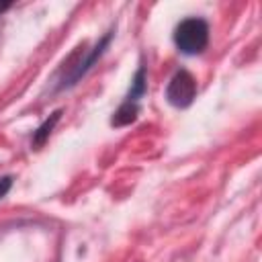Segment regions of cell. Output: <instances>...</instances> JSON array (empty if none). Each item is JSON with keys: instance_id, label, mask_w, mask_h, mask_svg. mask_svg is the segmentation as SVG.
<instances>
[{"instance_id": "6", "label": "cell", "mask_w": 262, "mask_h": 262, "mask_svg": "<svg viewBox=\"0 0 262 262\" xmlns=\"http://www.w3.org/2000/svg\"><path fill=\"white\" fill-rule=\"evenodd\" d=\"M10 188H12V176H0V201L8 194Z\"/></svg>"}, {"instance_id": "7", "label": "cell", "mask_w": 262, "mask_h": 262, "mask_svg": "<svg viewBox=\"0 0 262 262\" xmlns=\"http://www.w3.org/2000/svg\"><path fill=\"white\" fill-rule=\"evenodd\" d=\"M6 8H10V4H0V14H2Z\"/></svg>"}, {"instance_id": "1", "label": "cell", "mask_w": 262, "mask_h": 262, "mask_svg": "<svg viewBox=\"0 0 262 262\" xmlns=\"http://www.w3.org/2000/svg\"><path fill=\"white\" fill-rule=\"evenodd\" d=\"M174 45L184 55H201L209 45V23L201 16H186L174 29Z\"/></svg>"}, {"instance_id": "5", "label": "cell", "mask_w": 262, "mask_h": 262, "mask_svg": "<svg viewBox=\"0 0 262 262\" xmlns=\"http://www.w3.org/2000/svg\"><path fill=\"white\" fill-rule=\"evenodd\" d=\"M61 119V108H57V111H53L37 129H35V133H33V137H31V145H35V147H41L47 139H49V135H51V131H53V127L57 125V121Z\"/></svg>"}, {"instance_id": "4", "label": "cell", "mask_w": 262, "mask_h": 262, "mask_svg": "<svg viewBox=\"0 0 262 262\" xmlns=\"http://www.w3.org/2000/svg\"><path fill=\"white\" fill-rule=\"evenodd\" d=\"M196 98V80L188 70H178L168 86H166V100L174 108H186Z\"/></svg>"}, {"instance_id": "3", "label": "cell", "mask_w": 262, "mask_h": 262, "mask_svg": "<svg viewBox=\"0 0 262 262\" xmlns=\"http://www.w3.org/2000/svg\"><path fill=\"white\" fill-rule=\"evenodd\" d=\"M113 31H108L92 49H88L86 53H84V57L82 59H78L74 66H70L68 70H63V74L59 76V80H57V92H61V90H68V88H72V86H76L90 70H92V66L100 59V55L106 51V47H108V43H111V39H113Z\"/></svg>"}, {"instance_id": "2", "label": "cell", "mask_w": 262, "mask_h": 262, "mask_svg": "<svg viewBox=\"0 0 262 262\" xmlns=\"http://www.w3.org/2000/svg\"><path fill=\"white\" fill-rule=\"evenodd\" d=\"M147 92V76H145V66H139L133 80H131V88L129 92L125 94L121 106L113 113L111 117V125L113 127H125V125H131L137 115H139V100L141 96Z\"/></svg>"}]
</instances>
